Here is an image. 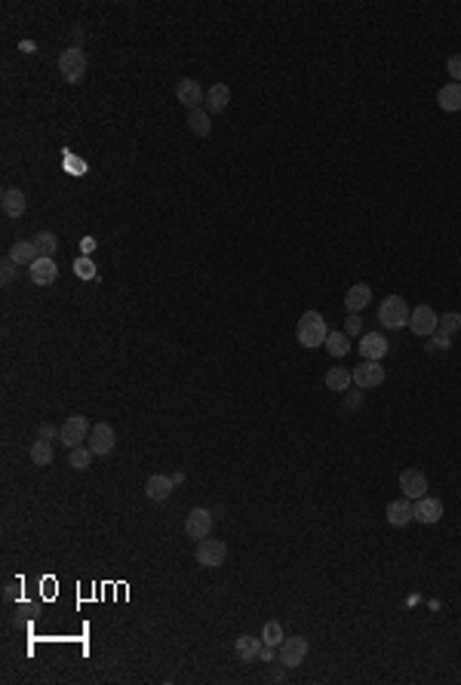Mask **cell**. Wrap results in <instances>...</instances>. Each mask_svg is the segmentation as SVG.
<instances>
[{
  "label": "cell",
  "mask_w": 461,
  "mask_h": 685,
  "mask_svg": "<svg viewBox=\"0 0 461 685\" xmlns=\"http://www.w3.org/2000/svg\"><path fill=\"white\" fill-rule=\"evenodd\" d=\"M87 52L80 50V46H68V50H62V55H59V71H62V77H65V83H80L83 80V74H87Z\"/></svg>",
  "instance_id": "3"
},
{
  "label": "cell",
  "mask_w": 461,
  "mask_h": 685,
  "mask_svg": "<svg viewBox=\"0 0 461 685\" xmlns=\"http://www.w3.org/2000/svg\"><path fill=\"white\" fill-rule=\"evenodd\" d=\"M412 516L418 523H424V525H433V523H440L443 520V501L440 498H418L415 501V507H412Z\"/></svg>",
  "instance_id": "13"
},
{
  "label": "cell",
  "mask_w": 461,
  "mask_h": 685,
  "mask_svg": "<svg viewBox=\"0 0 461 685\" xmlns=\"http://www.w3.org/2000/svg\"><path fill=\"white\" fill-rule=\"evenodd\" d=\"M345 335H360V313H350V317H348Z\"/></svg>",
  "instance_id": "36"
},
{
  "label": "cell",
  "mask_w": 461,
  "mask_h": 685,
  "mask_svg": "<svg viewBox=\"0 0 461 685\" xmlns=\"http://www.w3.org/2000/svg\"><path fill=\"white\" fill-rule=\"evenodd\" d=\"M175 99H179L188 111H194L206 101V92H203V87L194 77H184V80H179V87H175Z\"/></svg>",
  "instance_id": "12"
},
{
  "label": "cell",
  "mask_w": 461,
  "mask_h": 685,
  "mask_svg": "<svg viewBox=\"0 0 461 685\" xmlns=\"http://www.w3.org/2000/svg\"><path fill=\"white\" fill-rule=\"evenodd\" d=\"M0 206H4V216H9V218H22V216H25V209H28V200H25V194H22V191L9 188V191H4V197H0Z\"/></svg>",
  "instance_id": "18"
},
{
  "label": "cell",
  "mask_w": 461,
  "mask_h": 685,
  "mask_svg": "<svg viewBox=\"0 0 461 685\" xmlns=\"http://www.w3.org/2000/svg\"><path fill=\"white\" fill-rule=\"evenodd\" d=\"M350 382H354V375H350V369H329L326 372V387L332 394H345L348 387H350Z\"/></svg>",
  "instance_id": "25"
},
{
  "label": "cell",
  "mask_w": 461,
  "mask_h": 685,
  "mask_svg": "<svg viewBox=\"0 0 461 685\" xmlns=\"http://www.w3.org/2000/svg\"><path fill=\"white\" fill-rule=\"evenodd\" d=\"M308 658V640L304 636H286L280 642V664L283 667H299Z\"/></svg>",
  "instance_id": "11"
},
{
  "label": "cell",
  "mask_w": 461,
  "mask_h": 685,
  "mask_svg": "<svg viewBox=\"0 0 461 685\" xmlns=\"http://www.w3.org/2000/svg\"><path fill=\"white\" fill-rule=\"evenodd\" d=\"M228 101H230V87H228V83H212L203 105H206L209 114H221V111L228 108Z\"/></svg>",
  "instance_id": "17"
},
{
  "label": "cell",
  "mask_w": 461,
  "mask_h": 685,
  "mask_svg": "<svg viewBox=\"0 0 461 685\" xmlns=\"http://www.w3.org/2000/svg\"><path fill=\"white\" fill-rule=\"evenodd\" d=\"M400 492H403V498H409V501L424 498V492H428V477H424V470L406 467L400 474Z\"/></svg>",
  "instance_id": "8"
},
{
  "label": "cell",
  "mask_w": 461,
  "mask_h": 685,
  "mask_svg": "<svg viewBox=\"0 0 461 685\" xmlns=\"http://www.w3.org/2000/svg\"><path fill=\"white\" fill-rule=\"evenodd\" d=\"M68 464H71L74 470H87V467L92 464V449H89V446H74V449L68 452Z\"/></svg>",
  "instance_id": "29"
},
{
  "label": "cell",
  "mask_w": 461,
  "mask_h": 685,
  "mask_svg": "<svg viewBox=\"0 0 461 685\" xmlns=\"http://www.w3.org/2000/svg\"><path fill=\"white\" fill-rule=\"evenodd\" d=\"M449 338H452V335H449V332H443V329L433 332V345H437L440 350H449V347H452V345H449Z\"/></svg>",
  "instance_id": "35"
},
{
  "label": "cell",
  "mask_w": 461,
  "mask_h": 685,
  "mask_svg": "<svg viewBox=\"0 0 461 685\" xmlns=\"http://www.w3.org/2000/svg\"><path fill=\"white\" fill-rule=\"evenodd\" d=\"M194 559H197V566H203V569H218V566H225V559H228V544L225 541H218V538H203L200 544H197V550H194Z\"/></svg>",
  "instance_id": "4"
},
{
  "label": "cell",
  "mask_w": 461,
  "mask_h": 685,
  "mask_svg": "<svg viewBox=\"0 0 461 685\" xmlns=\"http://www.w3.org/2000/svg\"><path fill=\"white\" fill-rule=\"evenodd\" d=\"M212 114L206 108H194V111H188V129L194 135H200V138H206L209 133H212V120H209Z\"/></svg>",
  "instance_id": "23"
},
{
  "label": "cell",
  "mask_w": 461,
  "mask_h": 685,
  "mask_svg": "<svg viewBox=\"0 0 461 685\" xmlns=\"http://www.w3.org/2000/svg\"><path fill=\"white\" fill-rule=\"evenodd\" d=\"M437 329L449 332V335H452V332H458V329H461V313H455V311L443 313V317H440V326H437Z\"/></svg>",
  "instance_id": "32"
},
{
  "label": "cell",
  "mask_w": 461,
  "mask_h": 685,
  "mask_svg": "<svg viewBox=\"0 0 461 685\" xmlns=\"http://www.w3.org/2000/svg\"><path fill=\"white\" fill-rule=\"evenodd\" d=\"M286 640V633H283V624L280 621H267L265 624V630H262V642L265 645H274V649H280V642Z\"/></svg>",
  "instance_id": "30"
},
{
  "label": "cell",
  "mask_w": 461,
  "mask_h": 685,
  "mask_svg": "<svg viewBox=\"0 0 461 685\" xmlns=\"http://www.w3.org/2000/svg\"><path fill=\"white\" fill-rule=\"evenodd\" d=\"M369 299H372V289H369L366 283H357V286H350L348 295H345V308L350 313H360L369 304Z\"/></svg>",
  "instance_id": "20"
},
{
  "label": "cell",
  "mask_w": 461,
  "mask_h": 685,
  "mask_svg": "<svg viewBox=\"0 0 461 685\" xmlns=\"http://www.w3.org/2000/svg\"><path fill=\"white\" fill-rule=\"evenodd\" d=\"M34 246H37V252H40L43 258H52L55 249H59V237H55L52 230H40V234L34 237Z\"/></svg>",
  "instance_id": "27"
},
{
  "label": "cell",
  "mask_w": 461,
  "mask_h": 685,
  "mask_svg": "<svg viewBox=\"0 0 461 685\" xmlns=\"http://www.w3.org/2000/svg\"><path fill=\"white\" fill-rule=\"evenodd\" d=\"M258 658H262L265 664H267V661H274V645H262V655H258Z\"/></svg>",
  "instance_id": "40"
},
{
  "label": "cell",
  "mask_w": 461,
  "mask_h": 685,
  "mask_svg": "<svg viewBox=\"0 0 461 685\" xmlns=\"http://www.w3.org/2000/svg\"><path fill=\"white\" fill-rule=\"evenodd\" d=\"M114 442H117V433H114V428H111L108 421L92 424L89 442H87V446L92 449V455H111V452H114Z\"/></svg>",
  "instance_id": "6"
},
{
  "label": "cell",
  "mask_w": 461,
  "mask_h": 685,
  "mask_svg": "<svg viewBox=\"0 0 461 685\" xmlns=\"http://www.w3.org/2000/svg\"><path fill=\"white\" fill-rule=\"evenodd\" d=\"M184 535L194 541H203L212 535V513L206 511V507H194V511L188 513V520H184Z\"/></svg>",
  "instance_id": "9"
},
{
  "label": "cell",
  "mask_w": 461,
  "mask_h": 685,
  "mask_svg": "<svg viewBox=\"0 0 461 685\" xmlns=\"http://www.w3.org/2000/svg\"><path fill=\"white\" fill-rule=\"evenodd\" d=\"M326 335H329L326 320H323L317 311H304L301 320H299V326H295V338H299V345L301 347H320V345H326Z\"/></svg>",
  "instance_id": "1"
},
{
  "label": "cell",
  "mask_w": 461,
  "mask_h": 685,
  "mask_svg": "<svg viewBox=\"0 0 461 685\" xmlns=\"http://www.w3.org/2000/svg\"><path fill=\"white\" fill-rule=\"evenodd\" d=\"M9 258H13L16 264H28V267H31L37 258H40V252H37L34 240H18V243H13V249H9Z\"/></svg>",
  "instance_id": "22"
},
{
  "label": "cell",
  "mask_w": 461,
  "mask_h": 685,
  "mask_svg": "<svg viewBox=\"0 0 461 685\" xmlns=\"http://www.w3.org/2000/svg\"><path fill=\"white\" fill-rule=\"evenodd\" d=\"M80 249H83V255H89L92 249H96V240H92V237H83V240H80Z\"/></svg>",
  "instance_id": "39"
},
{
  "label": "cell",
  "mask_w": 461,
  "mask_h": 685,
  "mask_svg": "<svg viewBox=\"0 0 461 685\" xmlns=\"http://www.w3.org/2000/svg\"><path fill=\"white\" fill-rule=\"evenodd\" d=\"M16 267H18V264H16V262H13V258H9V255H6V258H4V274H0V277H4V283H13V277H16Z\"/></svg>",
  "instance_id": "34"
},
{
  "label": "cell",
  "mask_w": 461,
  "mask_h": 685,
  "mask_svg": "<svg viewBox=\"0 0 461 685\" xmlns=\"http://www.w3.org/2000/svg\"><path fill=\"white\" fill-rule=\"evenodd\" d=\"M59 433H62V428H55V424H50V421L40 424V437L43 440H52V437H59Z\"/></svg>",
  "instance_id": "37"
},
{
  "label": "cell",
  "mask_w": 461,
  "mask_h": 685,
  "mask_svg": "<svg viewBox=\"0 0 461 685\" xmlns=\"http://www.w3.org/2000/svg\"><path fill=\"white\" fill-rule=\"evenodd\" d=\"M412 520H415V516H412V501H409V498H400V501L387 504V523H391L394 529H400V525L412 523Z\"/></svg>",
  "instance_id": "19"
},
{
  "label": "cell",
  "mask_w": 461,
  "mask_h": 685,
  "mask_svg": "<svg viewBox=\"0 0 461 685\" xmlns=\"http://www.w3.org/2000/svg\"><path fill=\"white\" fill-rule=\"evenodd\" d=\"M409 304H406V299H400V295H387V299L382 301V308H378V323L387 329H403L409 326Z\"/></svg>",
  "instance_id": "2"
},
{
  "label": "cell",
  "mask_w": 461,
  "mask_h": 685,
  "mask_svg": "<svg viewBox=\"0 0 461 685\" xmlns=\"http://www.w3.org/2000/svg\"><path fill=\"white\" fill-rule=\"evenodd\" d=\"M172 477H166V474H154V477H148V483H145V495L151 498V501H166V498L172 495Z\"/></svg>",
  "instance_id": "16"
},
{
  "label": "cell",
  "mask_w": 461,
  "mask_h": 685,
  "mask_svg": "<svg viewBox=\"0 0 461 685\" xmlns=\"http://www.w3.org/2000/svg\"><path fill=\"white\" fill-rule=\"evenodd\" d=\"M89 421L83 418V415H71L68 421L62 424V433H59V440L65 442L68 449H74V446H83V442L89 440Z\"/></svg>",
  "instance_id": "7"
},
{
  "label": "cell",
  "mask_w": 461,
  "mask_h": 685,
  "mask_svg": "<svg viewBox=\"0 0 461 685\" xmlns=\"http://www.w3.org/2000/svg\"><path fill=\"white\" fill-rule=\"evenodd\" d=\"M360 403H363V391H360V394H350L348 400H345V406H348L350 412H354V409H360Z\"/></svg>",
  "instance_id": "38"
},
{
  "label": "cell",
  "mask_w": 461,
  "mask_h": 685,
  "mask_svg": "<svg viewBox=\"0 0 461 685\" xmlns=\"http://www.w3.org/2000/svg\"><path fill=\"white\" fill-rule=\"evenodd\" d=\"M50 461H52V442L50 440H37V442H31V464L34 467H50Z\"/></svg>",
  "instance_id": "26"
},
{
  "label": "cell",
  "mask_w": 461,
  "mask_h": 685,
  "mask_svg": "<svg viewBox=\"0 0 461 685\" xmlns=\"http://www.w3.org/2000/svg\"><path fill=\"white\" fill-rule=\"evenodd\" d=\"M437 105L443 111H449V114L461 111V83H446V87L437 92Z\"/></svg>",
  "instance_id": "21"
},
{
  "label": "cell",
  "mask_w": 461,
  "mask_h": 685,
  "mask_svg": "<svg viewBox=\"0 0 461 685\" xmlns=\"http://www.w3.org/2000/svg\"><path fill=\"white\" fill-rule=\"evenodd\" d=\"M360 357L363 360H382L387 357V338L382 335V332H366L363 338H360Z\"/></svg>",
  "instance_id": "15"
},
{
  "label": "cell",
  "mask_w": 461,
  "mask_h": 685,
  "mask_svg": "<svg viewBox=\"0 0 461 685\" xmlns=\"http://www.w3.org/2000/svg\"><path fill=\"white\" fill-rule=\"evenodd\" d=\"M350 375H354V384L360 391H372V387L384 384V366L378 360H360V366L350 369Z\"/></svg>",
  "instance_id": "5"
},
{
  "label": "cell",
  "mask_w": 461,
  "mask_h": 685,
  "mask_svg": "<svg viewBox=\"0 0 461 685\" xmlns=\"http://www.w3.org/2000/svg\"><path fill=\"white\" fill-rule=\"evenodd\" d=\"M409 326H412L415 335L428 338V335H433V332H437L440 317H437V311H433V308H428V304H418V308L409 313Z\"/></svg>",
  "instance_id": "10"
},
{
  "label": "cell",
  "mask_w": 461,
  "mask_h": 685,
  "mask_svg": "<svg viewBox=\"0 0 461 685\" xmlns=\"http://www.w3.org/2000/svg\"><path fill=\"white\" fill-rule=\"evenodd\" d=\"M74 274H77L80 280H92V277H96V264H92V258L80 255L77 262H74Z\"/></svg>",
  "instance_id": "31"
},
{
  "label": "cell",
  "mask_w": 461,
  "mask_h": 685,
  "mask_svg": "<svg viewBox=\"0 0 461 685\" xmlns=\"http://www.w3.org/2000/svg\"><path fill=\"white\" fill-rule=\"evenodd\" d=\"M237 655H240V661H258V655H262V640H255V636H249V633H243L237 640Z\"/></svg>",
  "instance_id": "24"
},
{
  "label": "cell",
  "mask_w": 461,
  "mask_h": 685,
  "mask_svg": "<svg viewBox=\"0 0 461 685\" xmlns=\"http://www.w3.org/2000/svg\"><path fill=\"white\" fill-rule=\"evenodd\" d=\"M326 350L332 357H345L350 350V335H345V332H329V335H326Z\"/></svg>",
  "instance_id": "28"
},
{
  "label": "cell",
  "mask_w": 461,
  "mask_h": 685,
  "mask_svg": "<svg viewBox=\"0 0 461 685\" xmlns=\"http://www.w3.org/2000/svg\"><path fill=\"white\" fill-rule=\"evenodd\" d=\"M446 71H449L452 83H461V52L449 55V62H446Z\"/></svg>",
  "instance_id": "33"
},
{
  "label": "cell",
  "mask_w": 461,
  "mask_h": 685,
  "mask_svg": "<svg viewBox=\"0 0 461 685\" xmlns=\"http://www.w3.org/2000/svg\"><path fill=\"white\" fill-rule=\"evenodd\" d=\"M28 277H31L34 286H52L55 277H59V264L52 262V258H37V262L28 267Z\"/></svg>",
  "instance_id": "14"
}]
</instances>
